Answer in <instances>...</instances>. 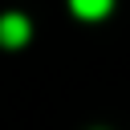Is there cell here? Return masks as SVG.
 <instances>
[{
    "mask_svg": "<svg viewBox=\"0 0 130 130\" xmlns=\"http://www.w3.org/2000/svg\"><path fill=\"white\" fill-rule=\"evenodd\" d=\"M0 41H4V45H24V41H28V20H24L20 12L0 16Z\"/></svg>",
    "mask_w": 130,
    "mask_h": 130,
    "instance_id": "1",
    "label": "cell"
},
{
    "mask_svg": "<svg viewBox=\"0 0 130 130\" xmlns=\"http://www.w3.org/2000/svg\"><path fill=\"white\" fill-rule=\"evenodd\" d=\"M69 4H73V12H77V16L98 20V16H106V12H110V4H114V0H69Z\"/></svg>",
    "mask_w": 130,
    "mask_h": 130,
    "instance_id": "2",
    "label": "cell"
}]
</instances>
